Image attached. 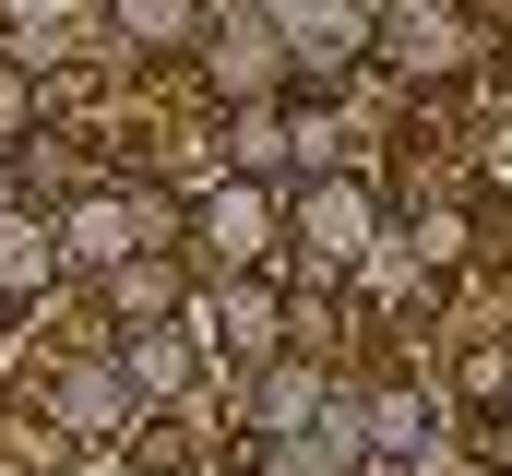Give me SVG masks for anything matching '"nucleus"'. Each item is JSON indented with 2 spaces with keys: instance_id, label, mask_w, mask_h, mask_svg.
<instances>
[{
  "instance_id": "f257e3e1",
  "label": "nucleus",
  "mask_w": 512,
  "mask_h": 476,
  "mask_svg": "<svg viewBox=\"0 0 512 476\" xmlns=\"http://www.w3.org/2000/svg\"><path fill=\"white\" fill-rule=\"evenodd\" d=\"M370 48H382L405 84H441V72L477 60V24H465V0H393L382 24H370Z\"/></svg>"
},
{
  "instance_id": "f03ea898",
  "label": "nucleus",
  "mask_w": 512,
  "mask_h": 476,
  "mask_svg": "<svg viewBox=\"0 0 512 476\" xmlns=\"http://www.w3.org/2000/svg\"><path fill=\"white\" fill-rule=\"evenodd\" d=\"M155 227H167V203H143V191H84L48 238H60V262H96V274H108L131 250H155Z\"/></svg>"
},
{
  "instance_id": "7ed1b4c3",
  "label": "nucleus",
  "mask_w": 512,
  "mask_h": 476,
  "mask_svg": "<svg viewBox=\"0 0 512 476\" xmlns=\"http://www.w3.org/2000/svg\"><path fill=\"white\" fill-rule=\"evenodd\" d=\"M358 60H370V24H358L346 0H310V12L286 24V84H322V96H334Z\"/></svg>"
},
{
  "instance_id": "20e7f679",
  "label": "nucleus",
  "mask_w": 512,
  "mask_h": 476,
  "mask_svg": "<svg viewBox=\"0 0 512 476\" xmlns=\"http://www.w3.org/2000/svg\"><path fill=\"white\" fill-rule=\"evenodd\" d=\"M191 238H203L227 274H251L262 250H274V191H262V179H227V191H203V203H191Z\"/></svg>"
},
{
  "instance_id": "39448f33",
  "label": "nucleus",
  "mask_w": 512,
  "mask_h": 476,
  "mask_svg": "<svg viewBox=\"0 0 512 476\" xmlns=\"http://www.w3.org/2000/svg\"><path fill=\"white\" fill-rule=\"evenodd\" d=\"M358 453H370L358 441V405H334V393L298 429H274V476H358Z\"/></svg>"
},
{
  "instance_id": "423d86ee",
  "label": "nucleus",
  "mask_w": 512,
  "mask_h": 476,
  "mask_svg": "<svg viewBox=\"0 0 512 476\" xmlns=\"http://www.w3.org/2000/svg\"><path fill=\"white\" fill-rule=\"evenodd\" d=\"M298 227H310V250H322V262H358V250L382 238V203H370V191H358V179L334 167V179H310V203H298Z\"/></svg>"
},
{
  "instance_id": "0eeeda50",
  "label": "nucleus",
  "mask_w": 512,
  "mask_h": 476,
  "mask_svg": "<svg viewBox=\"0 0 512 476\" xmlns=\"http://www.w3.org/2000/svg\"><path fill=\"white\" fill-rule=\"evenodd\" d=\"M120 381L167 405V393H191V381H203V346H191L179 322H120Z\"/></svg>"
},
{
  "instance_id": "6e6552de",
  "label": "nucleus",
  "mask_w": 512,
  "mask_h": 476,
  "mask_svg": "<svg viewBox=\"0 0 512 476\" xmlns=\"http://www.w3.org/2000/svg\"><path fill=\"white\" fill-rule=\"evenodd\" d=\"M215 84H227V96H274V84H286V36H274L262 12H227V36H215Z\"/></svg>"
},
{
  "instance_id": "1a4fd4ad",
  "label": "nucleus",
  "mask_w": 512,
  "mask_h": 476,
  "mask_svg": "<svg viewBox=\"0 0 512 476\" xmlns=\"http://www.w3.org/2000/svg\"><path fill=\"white\" fill-rule=\"evenodd\" d=\"M60 429H84V441L131 429V381H120V357H84V369H60Z\"/></svg>"
},
{
  "instance_id": "9d476101",
  "label": "nucleus",
  "mask_w": 512,
  "mask_h": 476,
  "mask_svg": "<svg viewBox=\"0 0 512 476\" xmlns=\"http://www.w3.org/2000/svg\"><path fill=\"white\" fill-rule=\"evenodd\" d=\"M60 286V238L36 227V215H0V310L12 298H48Z\"/></svg>"
},
{
  "instance_id": "9b49d317",
  "label": "nucleus",
  "mask_w": 512,
  "mask_h": 476,
  "mask_svg": "<svg viewBox=\"0 0 512 476\" xmlns=\"http://www.w3.org/2000/svg\"><path fill=\"white\" fill-rule=\"evenodd\" d=\"M108 310H120V322H179V262H167V250L108 262Z\"/></svg>"
},
{
  "instance_id": "f8f14e48",
  "label": "nucleus",
  "mask_w": 512,
  "mask_h": 476,
  "mask_svg": "<svg viewBox=\"0 0 512 476\" xmlns=\"http://www.w3.org/2000/svg\"><path fill=\"white\" fill-rule=\"evenodd\" d=\"M108 12H120V48H131V60L191 48V24H203V0H108Z\"/></svg>"
},
{
  "instance_id": "ddd939ff",
  "label": "nucleus",
  "mask_w": 512,
  "mask_h": 476,
  "mask_svg": "<svg viewBox=\"0 0 512 476\" xmlns=\"http://www.w3.org/2000/svg\"><path fill=\"white\" fill-rule=\"evenodd\" d=\"M358 441H370V453H429V393H382V405L358 417Z\"/></svg>"
},
{
  "instance_id": "4468645a",
  "label": "nucleus",
  "mask_w": 512,
  "mask_h": 476,
  "mask_svg": "<svg viewBox=\"0 0 512 476\" xmlns=\"http://www.w3.org/2000/svg\"><path fill=\"white\" fill-rule=\"evenodd\" d=\"M310 405H322V369H298V357H274V369H262V429H298Z\"/></svg>"
},
{
  "instance_id": "2eb2a0df",
  "label": "nucleus",
  "mask_w": 512,
  "mask_h": 476,
  "mask_svg": "<svg viewBox=\"0 0 512 476\" xmlns=\"http://www.w3.org/2000/svg\"><path fill=\"white\" fill-rule=\"evenodd\" d=\"M227 357H274V298L262 286H227Z\"/></svg>"
},
{
  "instance_id": "dca6fc26",
  "label": "nucleus",
  "mask_w": 512,
  "mask_h": 476,
  "mask_svg": "<svg viewBox=\"0 0 512 476\" xmlns=\"http://www.w3.org/2000/svg\"><path fill=\"white\" fill-rule=\"evenodd\" d=\"M12 131H24V72L0 60V155H12Z\"/></svg>"
},
{
  "instance_id": "f3484780",
  "label": "nucleus",
  "mask_w": 512,
  "mask_h": 476,
  "mask_svg": "<svg viewBox=\"0 0 512 476\" xmlns=\"http://www.w3.org/2000/svg\"><path fill=\"white\" fill-rule=\"evenodd\" d=\"M72 476H131V465H120V453H108V441H96V453H84V465H72Z\"/></svg>"
},
{
  "instance_id": "a211bd4d",
  "label": "nucleus",
  "mask_w": 512,
  "mask_h": 476,
  "mask_svg": "<svg viewBox=\"0 0 512 476\" xmlns=\"http://www.w3.org/2000/svg\"><path fill=\"white\" fill-rule=\"evenodd\" d=\"M0 12H12V24H24V12H36V24H48V12H72V0H0Z\"/></svg>"
},
{
  "instance_id": "6ab92c4d",
  "label": "nucleus",
  "mask_w": 512,
  "mask_h": 476,
  "mask_svg": "<svg viewBox=\"0 0 512 476\" xmlns=\"http://www.w3.org/2000/svg\"><path fill=\"white\" fill-rule=\"evenodd\" d=\"M251 12H262V24H298V12H310V0H251Z\"/></svg>"
},
{
  "instance_id": "aec40b11",
  "label": "nucleus",
  "mask_w": 512,
  "mask_h": 476,
  "mask_svg": "<svg viewBox=\"0 0 512 476\" xmlns=\"http://www.w3.org/2000/svg\"><path fill=\"white\" fill-rule=\"evenodd\" d=\"M501 441H512V369H501Z\"/></svg>"
},
{
  "instance_id": "412c9836",
  "label": "nucleus",
  "mask_w": 512,
  "mask_h": 476,
  "mask_svg": "<svg viewBox=\"0 0 512 476\" xmlns=\"http://www.w3.org/2000/svg\"><path fill=\"white\" fill-rule=\"evenodd\" d=\"M0 203H12V155H0Z\"/></svg>"
},
{
  "instance_id": "4be33fe9",
  "label": "nucleus",
  "mask_w": 512,
  "mask_h": 476,
  "mask_svg": "<svg viewBox=\"0 0 512 476\" xmlns=\"http://www.w3.org/2000/svg\"><path fill=\"white\" fill-rule=\"evenodd\" d=\"M227 476H274V465H227Z\"/></svg>"
}]
</instances>
